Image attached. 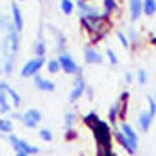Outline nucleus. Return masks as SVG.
Returning <instances> with one entry per match:
<instances>
[{
	"mask_svg": "<svg viewBox=\"0 0 156 156\" xmlns=\"http://www.w3.org/2000/svg\"><path fill=\"white\" fill-rule=\"evenodd\" d=\"M92 131H94V136L98 142L100 148L109 150L111 148V129H109V126L105 122L100 120L97 125L92 126Z\"/></svg>",
	"mask_w": 156,
	"mask_h": 156,
	"instance_id": "1",
	"label": "nucleus"
},
{
	"mask_svg": "<svg viewBox=\"0 0 156 156\" xmlns=\"http://www.w3.org/2000/svg\"><path fill=\"white\" fill-rule=\"evenodd\" d=\"M81 23L90 31V33H97V36H101L106 30V23H105V19L101 16L98 17H81Z\"/></svg>",
	"mask_w": 156,
	"mask_h": 156,
	"instance_id": "2",
	"label": "nucleus"
},
{
	"mask_svg": "<svg viewBox=\"0 0 156 156\" xmlns=\"http://www.w3.org/2000/svg\"><path fill=\"white\" fill-rule=\"evenodd\" d=\"M42 64H44V59H42V58L31 59V61H28V62L22 67L20 75H22V76H34V75H37L39 69L42 67Z\"/></svg>",
	"mask_w": 156,
	"mask_h": 156,
	"instance_id": "3",
	"label": "nucleus"
},
{
	"mask_svg": "<svg viewBox=\"0 0 156 156\" xmlns=\"http://www.w3.org/2000/svg\"><path fill=\"white\" fill-rule=\"evenodd\" d=\"M58 62H59L61 69H62L64 72H67V73H76V72H80V69H78V66H76V62H75V61L72 59V56L67 55V53L59 55Z\"/></svg>",
	"mask_w": 156,
	"mask_h": 156,
	"instance_id": "4",
	"label": "nucleus"
},
{
	"mask_svg": "<svg viewBox=\"0 0 156 156\" xmlns=\"http://www.w3.org/2000/svg\"><path fill=\"white\" fill-rule=\"evenodd\" d=\"M9 140H11L12 147L16 148V151H22V153H27V154H33V153H37L39 151L37 147H33V145L27 144L25 140H20L16 136H9Z\"/></svg>",
	"mask_w": 156,
	"mask_h": 156,
	"instance_id": "5",
	"label": "nucleus"
},
{
	"mask_svg": "<svg viewBox=\"0 0 156 156\" xmlns=\"http://www.w3.org/2000/svg\"><path fill=\"white\" fill-rule=\"evenodd\" d=\"M41 119H42V114L39 109H28L25 112V115L22 117V122L28 128H36L37 123L41 122Z\"/></svg>",
	"mask_w": 156,
	"mask_h": 156,
	"instance_id": "6",
	"label": "nucleus"
},
{
	"mask_svg": "<svg viewBox=\"0 0 156 156\" xmlns=\"http://www.w3.org/2000/svg\"><path fill=\"white\" fill-rule=\"evenodd\" d=\"M84 89H86V84H84L83 76L78 75L76 80H75V86H73L72 92H70V101H76L78 98H80V97L84 94Z\"/></svg>",
	"mask_w": 156,
	"mask_h": 156,
	"instance_id": "7",
	"label": "nucleus"
},
{
	"mask_svg": "<svg viewBox=\"0 0 156 156\" xmlns=\"http://www.w3.org/2000/svg\"><path fill=\"white\" fill-rule=\"evenodd\" d=\"M0 90H3L5 94H8V95L12 98V103H14V106H20V97H19V94H17L9 84H6L5 81H2V83H0Z\"/></svg>",
	"mask_w": 156,
	"mask_h": 156,
	"instance_id": "8",
	"label": "nucleus"
},
{
	"mask_svg": "<svg viewBox=\"0 0 156 156\" xmlns=\"http://www.w3.org/2000/svg\"><path fill=\"white\" fill-rule=\"evenodd\" d=\"M34 84L41 90H48V92L55 89V83L47 80V78H42L41 75H34Z\"/></svg>",
	"mask_w": 156,
	"mask_h": 156,
	"instance_id": "9",
	"label": "nucleus"
},
{
	"mask_svg": "<svg viewBox=\"0 0 156 156\" xmlns=\"http://www.w3.org/2000/svg\"><path fill=\"white\" fill-rule=\"evenodd\" d=\"M115 136H117V140L120 142V145L123 147V148H126V151L129 153V154H134V151H136V147L131 144V142H129V139L122 133V131H119V129H117L115 131Z\"/></svg>",
	"mask_w": 156,
	"mask_h": 156,
	"instance_id": "10",
	"label": "nucleus"
},
{
	"mask_svg": "<svg viewBox=\"0 0 156 156\" xmlns=\"http://www.w3.org/2000/svg\"><path fill=\"white\" fill-rule=\"evenodd\" d=\"M84 61H86L87 64L101 62V55L97 53L94 48H86V50H84Z\"/></svg>",
	"mask_w": 156,
	"mask_h": 156,
	"instance_id": "11",
	"label": "nucleus"
},
{
	"mask_svg": "<svg viewBox=\"0 0 156 156\" xmlns=\"http://www.w3.org/2000/svg\"><path fill=\"white\" fill-rule=\"evenodd\" d=\"M9 42H11V53L16 55L19 50V36L16 27H9Z\"/></svg>",
	"mask_w": 156,
	"mask_h": 156,
	"instance_id": "12",
	"label": "nucleus"
},
{
	"mask_svg": "<svg viewBox=\"0 0 156 156\" xmlns=\"http://www.w3.org/2000/svg\"><path fill=\"white\" fill-rule=\"evenodd\" d=\"M11 8H12V19H14V27H16V30H17V31H20V30H22V27H23L22 12H20V9H19V6H17L16 3H12V5H11Z\"/></svg>",
	"mask_w": 156,
	"mask_h": 156,
	"instance_id": "13",
	"label": "nucleus"
},
{
	"mask_svg": "<svg viewBox=\"0 0 156 156\" xmlns=\"http://www.w3.org/2000/svg\"><path fill=\"white\" fill-rule=\"evenodd\" d=\"M122 133L129 139V142H131L134 147H137V134H136V131H134V129L129 126L128 123H123V125H122Z\"/></svg>",
	"mask_w": 156,
	"mask_h": 156,
	"instance_id": "14",
	"label": "nucleus"
},
{
	"mask_svg": "<svg viewBox=\"0 0 156 156\" xmlns=\"http://www.w3.org/2000/svg\"><path fill=\"white\" fill-rule=\"evenodd\" d=\"M129 8H131V19H139L142 11V0H129Z\"/></svg>",
	"mask_w": 156,
	"mask_h": 156,
	"instance_id": "15",
	"label": "nucleus"
},
{
	"mask_svg": "<svg viewBox=\"0 0 156 156\" xmlns=\"http://www.w3.org/2000/svg\"><path fill=\"white\" fill-rule=\"evenodd\" d=\"M151 119H153V117L150 115V112H142L139 115V125H140V128L144 129V131H147V129L150 128Z\"/></svg>",
	"mask_w": 156,
	"mask_h": 156,
	"instance_id": "16",
	"label": "nucleus"
},
{
	"mask_svg": "<svg viewBox=\"0 0 156 156\" xmlns=\"http://www.w3.org/2000/svg\"><path fill=\"white\" fill-rule=\"evenodd\" d=\"M144 11H145L147 16L154 14V11H156V2L154 0H145L144 2Z\"/></svg>",
	"mask_w": 156,
	"mask_h": 156,
	"instance_id": "17",
	"label": "nucleus"
},
{
	"mask_svg": "<svg viewBox=\"0 0 156 156\" xmlns=\"http://www.w3.org/2000/svg\"><path fill=\"white\" fill-rule=\"evenodd\" d=\"M100 120H98V115L95 114V112H90V114H87L86 117H84V123L89 126V128H92L94 125H97Z\"/></svg>",
	"mask_w": 156,
	"mask_h": 156,
	"instance_id": "18",
	"label": "nucleus"
},
{
	"mask_svg": "<svg viewBox=\"0 0 156 156\" xmlns=\"http://www.w3.org/2000/svg\"><path fill=\"white\" fill-rule=\"evenodd\" d=\"M0 111L2 112H8L9 111V105H8V100H6V94L3 90H0Z\"/></svg>",
	"mask_w": 156,
	"mask_h": 156,
	"instance_id": "19",
	"label": "nucleus"
},
{
	"mask_svg": "<svg viewBox=\"0 0 156 156\" xmlns=\"http://www.w3.org/2000/svg\"><path fill=\"white\" fill-rule=\"evenodd\" d=\"M12 129V123L9 119H2L0 120V133H9Z\"/></svg>",
	"mask_w": 156,
	"mask_h": 156,
	"instance_id": "20",
	"label": "nucleus"
},
{
	"mask_svg": "<svg viewBox=\"0 0 156 156\" xmlns=\"http://www.w3.org/2000/svg\"><path fill=\"white\" fill-rule=\"evenodd\" d=\"M61 9L66 12V14H72V11H73L72 0H61Z\"/></svg>",
	"mask_w": 156,
	"mask_h": 156,
	"instance_id": "21",
	"label": "nucleus"
},
{
	"mask_svg": "<svg viewBox=\"0 0 156 156\" xmlns=\"http://www.w3.org/2000/svg\"><path fill=\"white\" fill-rule=\"evenodd\" d=\"M117 112H119V103H115V105H112L111 106V109H109V122L111 123H115V120H117Z\"/></svg>",
	"mask_w": 156,
	"mask_h": 156,
	"instance_id": "22",
	"label": "nucleus"
},
{
	"mask_svg": "<svg viewBox=\"0 0 156 156\" xmlns=\"http://www.w3.org/2000/svg\"><path fill=\"white\" fill-rule=\"evenodd\" d=\"M47 69H48V72H50V73H56V72H59L61 66H59L58 59H51V61H48V66H47Z\"/></svg>",
	"mask_w": 156,
	"mask_h": 156,
	"instance_id": "23",
	"label": "nucleus"
},
{
	"mask_svg": "<svg viewBox=\"0 0 156 156\" xmlns=\"http://www.w3.org/2000/svg\"><path fill=\"white\" fill-rule=\"evenodd\" d=\"M34 53L37 55V58H42V56H44V53H45V44H44L42 41H39V42L36 44V47H34Z\"/></svg>",
	"mask_w": 156,
	"mask_h": 156,
	"instance_id": "24",
	"label": "nucleus"
},
{
	"mask_svg": "<svg viewBox=\"0 0 156 156\" xmlns=\"http://www.w3.org/2000/svg\"><path fill=\"white\" fill-rule=\"evenodd\" d=\"M39 136H41L42 140H47V142L53 140V134H51V131H50V129H47V128H42L41 131H39Z\"/></svg>",
	"mask_w": 156,
	"mask_h": 156,
	"instance_id": "25",
	"label": "nucleus"
},
{
	"mask_svg": "<svg viewBox=\"0 0 156 156\" xmlns=\"http://www.w3.org/2000/svg\"><path fill=\"white\" fill-rule=\"evenodd\" d=\"M117 8V3L115 0H105V9H106V14H109V12H112L114 9Z\"/></svg>",
	"mask_w": 156,
	"mask_h": 156,
	"instance_id": "26",
	"label": "nucleus"
},
{
	"mask_svg": "<svg viewBox=\"0 0 156 156\" xmlns=\"http://www.w3.org/2000/svg\"><path fill=\"white\" fill-rule=\"evenodd\" d=\"M73 120H75V115H73L72 112H67V115H66V128H67V129H70V128H72Z\"/></svg>",
	"mask_w": 156,
	"mask_h": 156,
	"instance_id": "27",
	"label": "nucleus"
},
{
	"mask_svg": "<svg viewBox=\"0 0 156 156\" xmlns=\"http://www.w3.org/2000/svg\"><path fill=\"white\" fill-rule=\"evenodd\" d=\"M148 103H150V115L154 117V114H156V101H154V98L148 97Z\"/></svg>",
	"mask_w": 156,
	"mask_h": 156,
	"instance_id": "28",
	"label": "nucleus"
},
{
	"mask_svg": "<svg viewBox=\"0 0 156 156\" xmlns=\"http://www.w3.org/2000/svg\"><path fill=\"white\" fill-rule=\"evenodd\" d=\"M145 81H147V73H145L144 69H140V70H139V83L144 84Z\"/></svg>",
	"mask_w": 156,
	"mask_h": 156,
	"instance_id": "29",
	"label": "nucleus"
},
{
	"mask_svg": "<svg viewBox=\"0 0 156 156\" xmlns=\"http://www.w3.org/2000/svg\"><path fill=\"white\" fill-rule=\"evenodd\" d=\"M117 36H119L120 42H122V45H123V47H128V39H126V36H125L122 31H119V33H117Z\"/></svg>",
	"mask_w": 156,
	"mask_h": 156,
	"instance_id": "30",
	"label": "nucleus"
},
{
	"mask_svg": "<svg viewBox=\"0 0 156 156\" xmlns=\"http://www.w3.org/2000/svg\"><path fill=\"white\" fill-rule=\"evenodd\" d=\"M106 53H108V58H109L111 64H117V56L114 55V51H112V50H108Z\"/></svg>",
	"mask_w": 156,
	"mask_h": 156,
	"instance_id": "31",
	"label": "nucleus"
},
{
	"mask_svg": "<svg viewBox=\"0 0 156 156\" xmlns=\"http://www.w3.org/2000/svg\"><path fill=\"white\" fill-rule=\"evenodd\" d=\"M126 83H131V73H126Z\"/></svg>",
	"mask_w": 156,
	"mask_h": 156,
	"instance_id": "32",
	"label": "nucleus"
},
{
	"mask_svg": "<svg viewBox=\"0 0 156 156\" xmlns=\"http://www.w3.org/2000/svg\"><path fill=\"white\" fill-rule=\"evenodd\" d=\"M16 156H30V154H27V153H22V151H17V154Z\"/></svg>",
	"mask_w": 156,
	"mask_h": 156,
	"instance_id": "33",
	"label": "nucleus"
},
{
	"mask_svg": "<svg viewBox=\"0 0 156 156\" xmlns=\"http://www.w3.org/2000/svg\"><path fill=\"white\" fill-rule=\"evenodd\" d=\"M153 44L156 45V37H153Z\"/></svg>",
	"mask_w": 156,
	"mask_h": 156,
	"instance_id": "34",
	"label": "nucleus"
}]
</instances>
